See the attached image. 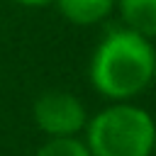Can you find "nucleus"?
<instances>
[{
  "mask_svg": "<svg viewBox=\"0 0 156 156\" xmlns=\"http://www.w3.org/2000/svg\"><path fill=\"white\" fill-rule=\"evenodd\" d=\"M34 156H90V151L78 136H54L41 144Z\"/></svg>",
  "mask_w": 156,
  "mask_h": 156,
  "instance_id": "6",
  "label": "nucleus"
},
{
  "mask_svg": "<svg viewBox=\"0 0 156 156\" xmlns=\"http://www.w3.org/2000/svg\"><path fill=\"white\" fill-rule=\"evenodd\" d=\"M115 7L119 10L127 29L146 39H156V0H117Z\"/></svg>",
  "mask_w": 156,
  "mask_h": 156,
  "instance_id": "5",
  "label": "nucleus"
},
{
  "mask_svg": "<svg viewBox=\"0 0 156 156\" xmlns=\"http://www.w3.org/2000/svg\"><path fill=\"white\" fill-rule=\"evenodd\" d=\"M154 83H156V54H154Z\"/></svg>",
  "mask_w": 156,
  "mask_h": 156,
  "instance_id": "8",
  "label": "nucleus"
},
{
  "mask_svg": "<svg viewBox=\"0 0 156 156\" xmlns=\"http://www.w3.org/2000/svg\"><path fill=\"white\" fill-rule=\"evenodd\" d=\"M17 5H24V7H46L51 5L54 0H15Z\"/></svg>",
  "mask_w": 156,
  "mask_h": 156,
  "instance_id": "7",
  "label": "nucleus"
},
{
  "mask_svg": "<svg viewBox=\"0 0 156 156\" xmlns=\"http://www.w3.org/2000/svg\"><path fill=\"white\" fill-rule=\"evenodd\" d=\"M32 117H34V124L44 134H49V139L76 136L78 132L85 129V122H88V112L83 102L66 90L41 93L32 105Z\"/></svg>",
  "mask_w": 156,
  "mask_h": 156,
  "instance_id": "3",
  "label": "nucleus"
},
{
  "mask_svg": "<svg viewBox=\"0 0 156 156\" xmlns=\"http://www.w3.org/2000/svg\"><path fill=\"white\" fill-rule=\"evenodd\" d=\"M154 139V117L134 102H112L85 122L90 156H151Z\"/></svg>",
  "mask_w": 156,
  "mask_h": 156,
  "instance_id": "2",
  "label": "nucleus"
},
{
  "mask_svg": "<svg viewBox=\"0 0 156 156\" xmlns=\"http://www.w3.org/2000/svg\"><path fill=\"white\" fill-rule=\"evenodd\" d=\"M151 156H156V139H154V151H151Z\"/></svg>",
  "mask_w": 156,
  "mask_h": 156,
  "instance_id": "9",
  "label": "nucleus"
},
{
  "mask_svg": "<svg viewBox=\"0 0 156 156\" xmlns=\"http://www.w3.org/2000/svg\"><path fill=\"white\" fill-rule=\"evenodd\" d=\"M151 39L119 27L107 32L90 56V85L112 102H132L154 83Z\"/></svg>",
  "mask_w": 156,
  "mask_h": 156,
  "instance_id": "1",
  "label": "nucleus"
},
{
  "mask_svg": "<svg viewBox=\"0 0 156 156\" xmlns=\"http://www.w3.org/2000/svg\"><path fill=\"white\" fill-rule=\"evenodd\" d=\"M54 2L71 24L93 27L112 15L117 0H54Z\"/></svg>",
  "mask_w": 156,
  "mask_h": 156,
  "instance_id": "4",
  "label": "nucleus"
}]
</instances>
